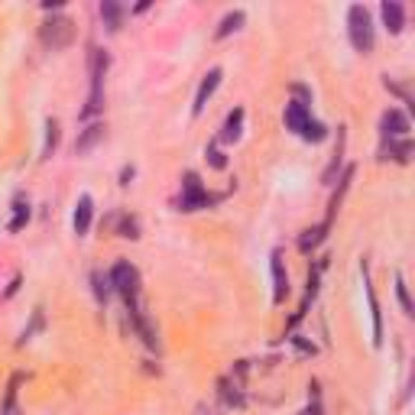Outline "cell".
Here are the masks:
<instances>
[{
	"label": "cell",
	"instance_id": "6da1fadb",
	"mask_svg": "<svg viewBox=\"0 0 415 415\" xmlns=\"http://www.w3.org/2000/svg\"><path fill=\"white\" fill-rule=\"evenodd\" d=\"M107 59L104 49H91V59H88V72H91V95H88V107L81 110V117H95L97 110L104 107V75H107Z\"/></svg>",
	"mask_w": 415,
	"mask_h": 415
},
{
	"label": "cell",
	"instance_id": "7a4b0ae2",
	"mask_svg": "<svg viewBox=\"0 0 415 415\" xmlns=\"http://www.w3.org/2000/svg\"><path fill=\"white\" fill-rule=\"evenodd\" d=\"M347 30H351V43L357 52H370L373 43H376V32H373V17L367 7L360 3H354L351 10H347Z\"/></svg>",
	"mask_w": 415,
	"mask_h": 415
},
{
	"label": "cell",
	"instance_id": "3957f363",
	"mask_svg": "<svg viewBox=\"0 0 415 415\" xmlns=\"http://www.w3.org/2000/svg\"><path fill=\"white\" fill-rule=\"evenodd\" d=\"M221 195H208V189L202 185V179L189 172L185 182H182V198H179V208L182 211H198V208H208V204H218Z\"/></svg>",
	"mask_w": 415,
	"mask_h": 415
},
{
	"label": "cell",
	"instance_id": "277c9868",
	"mask_svg": "<svg viewBox=\"0 0 415 415\" xmlns=\"http://www.w3.org/2000/svg\"><path fill=\"white\" fill-rule=\"evenodd\" d=\"M72 36H75L72 20H65V17H55V20H49L43 30H39V39H43V46H46V49H52V52L65 49V46L72 43Z\"/></svg>",
	"mask_w": 415,
	"mask_h": 415
},
{
	"label": "cell",
	"instance_id": "5b68a950",
	"mask_svg": "<svg viewBox=\"0 0 415 415\" xmlns=\"http://www.w3.org/2000/svg\"><path fill=\"white\" fill-rule=\"evenodd\" d=\"M110 286L117 289L127 302H137V298H139V273H137V267H130V263H117V267L110 269Z\"/></svg>",
	"mask_w": 415,
	"mask_h": 415
},
{
	"label": "cell",
	"instance_id": "8992f818",
	"mask_svg": "<svg viewBox=\"0 0 415 415\" xmlns=\"http://www.w3.org/2000/svg\"><path fill=\"white\" fill-rule=\"evenodd\" d=\"M380 127H383V137L393 143V139H399V137L409 133V117H405L399 107H389V110L383 114V120H380Z\"/></svg>",
	"mask_w": 415,
	"mask_h": 415
},
{
	"label": "cell",
	"instance_id": "52a82bcc",
	"mask_svg": "<svg viewBox=\"0 0 415 415\" xmlns=\"http://www.w3.org/2000/svg\"><path fill=\"white\" fill-rule=\"evenodd\" d=\"M221 68H211V72L204 75L202 78V85H198V95H195V104H192V114L195 117H198V114H202L204 110V104H208V97L214 95V91H218V85H221Z\"/></svg>",
	"mask_w": 415,
	"mask_h": 415
},
{
	"label": "cell",
	"instance_id": "ba28073f",
	"mask_svg": "<svg viewBox=\"0 0 415 415\" xmlns=\"http://www.w3.org/2000/svg\"><path fill=\"white\" fill-rule=\"evenodd\" d=\"M91 218H95V202H91V195H81L78 204H75V218H72L75 234L78 237L88 234V231H91Z\"/></svg>",
	"mask_w": 415,
	"mask_h": 415
},
{
	"label": "cell",
	"instance_id": "9c48e42d",
	"mask_svg": "<svg viewBox=\"0 0 415 415\" xmlns=\"http://www.w3.org/2000/svg\"><path fill=\"white\" fill-rule=\"evenodd\" d=\"M309 120H311V110L305 101H289L286 104V127L292 130V133H302Z\"/></svg>",
	"mask_w": 415,
	"mask_h": 415
},
{
	"label": "cell",
	"instance_id": "30bf717a",
	"mask_svg": "<svg viewBox=\"0 0 415 415\" xmlns=\"http://www.w3.org/2000/svg\"><path fill=\"white\" fill-rule=\"evenodd\" d=\"M380 13H383L386 30H389V32H403V26H405V10H403V3H396V0H386L383 7H380Z\"/></svg>",
	"mask_w": 415,
	"mask_h": 415
},
{
	"label": "cell",
	"instance_id": "8fae6325",
	"mask_svg": "<svg viewBox=\"0 0 415 415\" xmlns=\"http://www.w3.org/2000/svg\"><path fill=\"white\" fill-rule=\"evenodd\" d=\"M273 282H276V292H273V298L276 302H286L289 296V276H286V269H282V256L273 253Z\"/></svg>",
	"mask_w": 415,
	"mask_h": 415
},
{
	"label": "cell",
	"instance_id": "7c38bea8",
	"mask_svg": "<svg viewBox=\"0 0 415 415\" xmlns=\"http://www.w3.org/2000/svg\"><path fill=\"white\" fill-rule=\"evenodd\" d=\"M328 227H331L328 221H321L318 227H311V231H305V234H302V240H298V250H302V253H311V250H315V247H318L321 240H325V234H328Z\"/></svg>",
	"mask_w": 415,
	"mask_h": 415
},
{
	"label": "cell",
	"instance_id": "4fadbf2b",
	"mask_svg": "<svg viewBox=\"0 0 415 415\" xmlns=\"http://www.w3.org/2000/svg\"><path fill=\"white\" fill-rule=\"evenodd\" d=\"M240 127H244V107H237V110H231V114H227V124H224L221 139H224V143H234V139H240Z\"/></svg>",
	"mask_w": 415,
	"mask_h": 415
},
{
	"label": "cell",
	"instance_id": "5bb4252c",
	"mask_svg": "<svg viewBox=\"0 0 415 415\" xmlns=\"http://www.w3.org/2000/svg\"><path fill=\"white\" fill-rule=\"evenodd\" d=\"M120 17H124V7H120V3H114V0L101 3V20L107 23V30H120Z\"/></svg>",
	"mask_w": 415,
	"mask_h": 415
},
{
	"label": "cell",
	"instance_id": "9a60e30c",
	"mask_svg": "<svg viewBox=\"0 0 415 415\" xmlns=\"http://www.w3.org/2000/svg\"><path fill=\"white\" fill-rule=\"evenodd\" d=\"M101 137H104V127H101V124H95V127H88L85 133H81V139L75 143V153H88V149L95 146V143H97Z\"/></svg>",
	"mask_w": 415,
	"mask_h": 415
},
{
	"label": "cell",
	"instance_id": "2e32d148",
	"mask_svg": "<svg viewBox=\"0 0 415 415\" xmlns=\"http://www.w3.org/2000/svg\"><path fill=\"white\" fill-rule=\"evenodd\" d=\"M244 26V13L240 10H234V13H227L221 20V26H218V39H224V36H231V32H237Z\"/></svg>",
	"mask_w": 415,
	"mask_h": 415
},
{
	"label": "cell",
	"instance_id": "e0dca14e",
	"mask_svg": "<svg viewBox=\"0 0 415 415\" xmlns=\"http://www.w3.org/2000/svg\"><path fill=\"white\" fill-rule=\"evenodd\" d=\"M17 383H20V376H13L10 386H7V396H3L0 415H17Z\"/></svg>",
	"mask_w": 415,
	"mask_h": 415
},
{
	"label": "cell",
	"instance_id": "ac0fdd59",
	"mask_svg": "<svg viewBox=\"0 0 415 415\" xmlns=\"http://www.w3.org/2000/svg\"><path fill=\"white\" fill-rule=\"evenodd\" d=\"M367 298H370V311H373V344H380V338H383V325H380V305H376L373 289H367Z\"/></svg>",
	"mask_w": 415,
	"mask_h": 415
},
{
	"label": "cell",
	"instance_id": "d6986e66",
	"mask_svg": "<svg viewBox=\"0 0 415 415\" xmlns=\"http://www.w3.org/2000/svg\"><path fill=\"white\" fill-rule=\"evenodd\" d=\"M298 137L309 139V143H321V139H325V124H321V120H309V124H305V130H302Z\"/></svg>",
	"mask_w": 415,
	"mask_h": 415
},
{
	"label": "cell",
	"instance_id": "ffe728a7",
	"mask_svg": "<svg viewBox=\"0 0 415 415\" xmlns=\"http://www.w3.org/2000/svg\"><path fill=\"white\" fill-rule=\"evenodd\" d=\"M383 153H386V156H393L396 162H409V153H412V146H409V139H403V143H389Z\"/></svg>",
	"mask_w": 415,
	"mask_h": 415
},
{
	"label": "cell",
	"instance_id": "44dd1931",
	"mask_svg": "<svg viewBox=\"0 0 415 415\" xmlns=\"http://www.w3.org/2000/svg\"><path fill=\"white\" fill-rule=\"evenodd\" d=\"M396 296H399V302H403V311H405V315H412V298H409V289H405L403 276L396 279Z\"/></svg>",
	"mask_w": 415,
	"mask_h": 415
},
{
	"label": "cell",
	"instance_id": "7402d4cb",
	"mask_svg": "<svg viewBox=\"0 0 415 415\" xmlns=\"http://www.w3.org/2000/svg\"><path fill=\"white\" fill-rule=\"evenodd\" d=\"M221 396L227 405H244V396L237 393V386H234V393H231V383H227V380H221Z\"/></svg>",
	"mask_w": 415,
	"mask_h": 415
},
{
	"label": "cell",
	"instance_id": "603a6c76",
	"mask_svg": "<svg viewBox=\"0 0 415 415\" xmlns=\"http://www.w3.org/2000/svg\"><path fill=\"white\" fill-rule=\"evenodd\" d=\"M55 143H59V124L55 120H49V137H46V156L55 149Z\"/></svg>",
	"mask_w": 415,
	"mask_h": 415
},
{
	"label": "cell",
	"instance_id": "cb8c5ba5",
	"mask_svg": "<svg viewBox=\"0 0 415 415\" xmlns=\"http://www.w3.org/2000/svg\"><path fill=\"white\" fill-rule=\"evenodd\" d=\"M26 218H30V208H26V204H17V218L10 221V231H20Z\"/></svg>",
	"mask_w": 415,
	"mask_h": 415
},
{
	"label": "cell",
	"instance_id": "d4e9b609",
	"mask_svg": "<svg viewBox=\"0 0 415 415\" xmlns=\"http://www.w3.org/2000/svg\"><path fill=\"white\" fill-rule=\"evenodd\" d=\"M208 160H211L214 169H224V156H221V149L218 146H208Z\"/></svg>",
	"mask_w": 415,
	"mask_h": 415
},
{
	"label": "cell",
	"instance_id": "484cf974",
	"mask_svg": "<svg viewBox=\"0 0 415 415\" xmlns=\"http://www.w3.org/2000/svg\"><path fill=\"white\" fill-rule=\"evenodd\" d=\"M298 415H321V405H318V399H315V405H309L305 412H298Z\"/></svg>",
	"mask_w": 415,
	"mask_h": 415
}]
</instances>
